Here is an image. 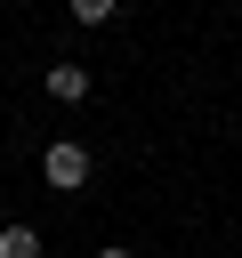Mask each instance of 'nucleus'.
Instances as JSON below:
<instances>
[{
	"label": "nucleus",
	"mask_w": 242,
	"mask_h": 258,
	"mask_svg": "<svg viewBox=\"0 0 242 258\" xmlns=\"http://www.w3.org/2000/svg\"><path fill=\"white\" fill-rule=\"evenodd\" d=\"M89 169H97V161H89V145H73V137H56V145L40 153V177H48V194H81V185H89Z\"/></svg>",
	"instance_id": "nucleus-1"
},
{
	"label": "nucleus",
	"mask_w": 242,
	"mask_h": 258,
	"mask_svg": "<svg viewBox=\"0 0 242 258\" xmlns=\"http://www.w3.org/2000/svg\"><path fill=\"white\" fill-rule=\"evenodd\" d=\"M40 89H48L56 105H81V97H89V64H73V56H65V64H48V73H40Z\"/></svg>",
	"instance_id": "nucleus-2"
},
{
	"label": "nucleus",
	"mask_w": 242,
	"mask_h": 258,
	"mask_svg": "<svg viewBox=\"0 0 242 258\" xmlns=\"http://www.w3.org/2000/svg\"><path fill=\"white\" fill-rule=\"evenodd\" d=\"M0 258H40V234L32 226H0Z\"/></svg>",
	"instance_id": "nucleus-3"
},
{
	"label": "nucleus",
	"mask_w": 242,
	"mask_h": 258,
	"mask_svg": "<svg viewBox=\"0 0 242 258\" xmlns=\"http://www.w3.org/2000/svg\"><path fill=\"white\" fill-rule=\"evenodd\" d=\"M65 8H73V24H105V16L121 8V0H65Z\"/></svg>",
	"instance_id": "nucleus-4"
},
{
	"label": "nucleus",
	"mask_w": 242,
	"mask_h": 258,
	"mask_svg": "<svg viewBox=\"0 0 242 258\" xmlns=\"http://www.w3.org/2000/svg\"><path fill=\"white\" fill-rule=\"evenodd\" d=\"M97 258H129V250H121V242H105V250H97Z\"/></svg>",
	"instance_id": "nucleus-5"
}]
</instances>
